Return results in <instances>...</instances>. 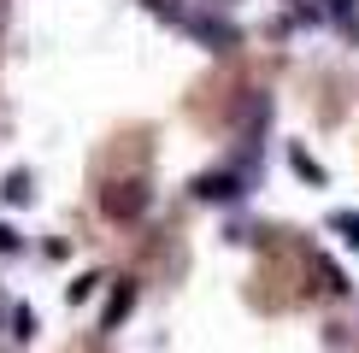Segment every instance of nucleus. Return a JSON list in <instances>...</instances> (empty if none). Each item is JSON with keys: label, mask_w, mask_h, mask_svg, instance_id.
I'll return each instance as SVG.
<instances>
[{"label": "nucleus", "mask_w": 359, "mask_h": 353, "mask_svg": "<svg viewBox=\"0 0 359 353\" xmlns=\"http://www.w3.org/2000/svg\"><path fill=\"white\" fill-rule=\"evenodd\" d=\"M147 206V188L142 183H112V195H107V212L112 218H136Z\"/></svg>", "instance_id": "obj_1"}, {"label": "nucleus", "mask_w": 359, "mask_h": 353, "mask_svg": "<svg viewBox=\"0 0 359 353\" xmlns=\"http://www.w3.org/2000/svg\"><path fill=\"white\" fill-rule=\"evenodd\" d=\"M336 230H348V242L359 247V212H341V218H336Z\"/></svg>", "instance_id": "obj_2"}]
</instances>
